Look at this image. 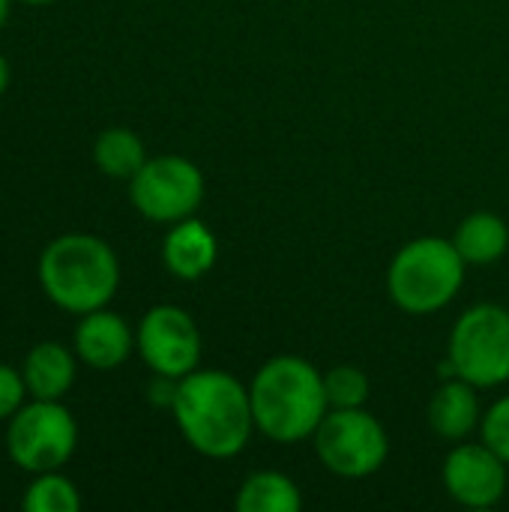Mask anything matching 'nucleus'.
<instances>
[{"label": "nucleus", "instance_id": "423d86ee", "mask_svg": "<svg viewBox=\"0 0 509 512\" xmlns=\"http://www.w3.org/2000/svg\"><path fill=\"white\" fill-rule=\"evenodd\" d=\"M312 438L324 468L345 480L372 477L390 453L384 426L363 408H330Z\"/></svg>", "mask_w": 509, "mask_h": 512}, {"label": "nucleus", "instance_id": "4468645a", "mask_svg": "<svg viewBox=\"0 0 509 512\" xmlns=\"http://www.w3.org/2000/svg\"><path fill=\"white\" fill-rule=\"evenodd\" d=\"M21 378H24L27 396L60 402L75 381V357L60 342H39L24 357Z\"/></svg>", "mask_w": 509, "mask_h": 512}, {"label": "nucleus", "instance_id": "1a4fd4ad", "mask_svg": "<svg viewBox=\"0 0 509 512\" xmlns=\"http://www.w3.org/2000/svg\"><path fill=\"white\" fill-rule=\"evenodd\" d=\"M135 348L153 375L174 381L186 378L201 363V333L180 306H153L138 324Z\"/></svg>", "mask_w": 509, "mask_h": 512}, {"label": "nucleus", "instance_id": "9d476101", "mask_svg": "<svg viewBox=\"0 0 509 512\" xmlns=\"http://www.w3.org/2000/svg\"><path fill=\"white\" fill-rule=\"evenodd\" d=\"M450 498L471 510H489L507 495V462L489 444H459L444 462Z\"/></svg>", "mask_w": 509, "mask_h": 512}, {"label": "nucleus", "instance_id": "9b49d317", "mask_svg": "<svg viewBox=\"0 0 509 512\" xmlns=\"http://www.w3.org/2000/svg\"><path fill=\"white\" fill-rule=\"evenodd\" d=\"M132 348H135V336L120 315L108 309L81 315V324L75 327V354L90 369L111 372L129 360Z\"/></svg>", "mask_w": 509, "mask_h": 512}, {"label": "nucleus", "instance_id": "f257e3e1", "mask_svg": "<svg viewBox=\"0 0 509 512\" xmlns=\"http://www.w3.org/2000/svg\"><path fill=\"white\" fill-rule=\"evenodd\" d=\"M171 411L186 444L207 459L237 456L255 429L249 390L219 369H195L180 378Z\"/></svg>", "mask_w": 509, "mask_h": 512}, {"label": "nucleus", "instance_id": "7ed1b4c3", "mask_svg": "<svg viewBox=\"0 0 509 512\" xmlns=\"http://www.w3.org/2000/svg\"><path fill=\"white\" fill-rule=\"evenodd\" d=\"M39 282L45 297L72 315L105 309L120 285L114 249L93 234H63L51 240L39 258Z\"/></svg>", "mask_w": 509, "mask_h": 512}, {"label": "nucleus", "instance_id": "f03ea898", "mask_svg": "<svg viewBox=\"0 0 509 512\" xmlns=\"http://www.w3.org/2000/svg\"><path fill=\"white\" fill-rule=\"evenodd\" d=\"M252 417L255 429L276 444H297L315 435L330 411L324 375L303 357L267 360L252 384Z\"/></svg>", "mask_w": 509, "mask_h": 512}, {"label": "nucleus", "instance_id": "dca6fc26", "mask_svg": "<svg viewBox=\"0 0 509 512\" xmlns=\"http://www.w3.org/2000/svg\"><path fill=\"white\" fill-rule=\"evenodd\" d=\"M453 246L465 258V264H492L509 246L507 222L495 213H471L453 237Z\"/></svg>", "mask_w": 509, "mask_h": 512}, {"label": "nucleus", "instance_id": "ddd939ff", "mask_svg": "<svg viewBox=\"0 0 509 512\" xmlns=\"http://www.w3.org/2000/svg\"><path fill=\"white\" fill-rule=\"evenodd\" d=\"M429 426L444 441H465L480 426V396L465 378H450L438 387L429 405Z\"/></svg>", "mask_w": 509, "mask_h": 512}, {"label": "nucleus", "instance_id": "5701e85b", "mask_svg": "<svg viewBox=\"0 0 509 512\" xmlns=\"http://www.w3.org/2000/svg\"><path fill=\"white\" fill-rule=\"evenodd\" d=\"M9 9H12V0H0V27L6 24V18H9Z\"/></svg>", "mask_w": 509, "mask_h": 512}, {"label": "nucleus", "instance_id": "b1692460", "mask_svg": "<svg viewBox=\"0 0 509 512\" xmlns=\"http://www.w3.org/2000/svg\"><path fill=\"white\" fill-rule=\"evenodd\" d=\"M21 3H33V6H42V3H54V0H21Z\"/></svg>", "mask_w": 509, "mask_h": 512}, {"label": "nucleus", "instance_id": "20e7f679", "mask_svg": "<svg viewBox=\"0 0 509 512\" xmlns=\"http://www.w3.org/2000/svg\"><path fill=\"white\" fill-rule=\"evenodd\" d=\"M465 282V258L453 240L420 237L402 246L390 264L387 288L408 315H432L453 303Z\"/></svg>", "mask_w": 509, "mask_h": 512}, {"label": "nucleus", "instance_id": "a211bd4d", "mask_svg": "<svg viewBox=\"0 0 509 512\" xmlns=\"http://www.w3.org/2000/svg\"><path fill=\"white\" fill-rule=\"evenodd\" d=\"M21 507L27 512H78L81 495L72 480H66L60 471L36 474V480L27 486Z\"/></svg>", "mask_w": 509, "mask_h": 512}, {"label": "nucleus", "instance_id": "39448f33", "mask_svg": "<svg viewBox=\"0 0 509 512\" xmlns=\"http://www.w3.org/2000/svg\"><path fill=\"white\" fill-rule=\"evenodd\" d=\"M447 360L456 378L474 387H501L509 381V312L483 303L468 309L450 333Z\"/></svg>", "mask_w": 509, "mask_h": 512}, {"label": "nucleus", "instance_id": "6e6552de", "mask_svg": "<svg viewBox=\"0 0 509 512\" xmlns=\"http://www.w3.org/2000/svg\"><path fill=\"white\" fill-rule=\"evenodd\" d=\"M129 198L144 219L174 225L198 210L204 174L183 156H153L129 180Z\"/></svg>", "mask_w": 509, "mask_h": 512}, {"label": "nucleus", "instance_id": "f8f14e48", "mask_svg": "<svg viewBox=\"0 0 509 512\" xmlns=\"http://www.w3.org/2000/svg\"><path fill=\"white\" fill-rule=\"evenodd\" d=\"M216 255H219V243L213 231L192 216L174 222V228L168 231L162 243V261L168 273L183 282H195L204 273H210L216 264Z\"/></svg>", "mask_w": 509, "mask_h": 512}, {"label": "nucleus", "instance_id": "0eeeda50", "mask_svg": "<svg viewBox=\"0 0 509 512\" xmlns=\"http://www.w3.org/2000/svg\"><path fill=\"white\" fill-rule=\"evenodd\" d=\"M78 444V426L60 402L33 399L9 417L6 453L27 474L60 471Z\"/></svg>", "mask_w": 509, "mask_h": 512}, {"label": "nucleus", "instance_id": "6ab92c4d", "mask_svg": "<svg viewBox=\"0 0 509 512\" xmlns=\"http://www.w3.org/2000/svg\"><path fill=\"white\" fill-rule=\"evenodd\" d=\"M330 408H363L369 399V378L357 366H336L324 375Z\"/></svg>", "mask_w": 509, "mask_h": 512}, {"label": "nucleus", "instance_id": "412c9836", "mask_svg": "<svg viewBox=\"0 0 509 512\" xmlns=\"http://www.w3.org/2000/svg\"><path fill=\"white\" fill-rule=\"evenodd\" d=\"M24 396H27V387H24L21 372L0 363V420H9L24 405Z\"/></svg>", "mask_w": 509, "mask_h": 512}, {"label": "nucleus", "instance_id": "2eb2a0df", "mask_svg": "<svg viewBox=\"0 0 509 512\" xmlns=\"http://www.w3.org/2000/svg\"><path fill=\"white\" fill-rule=\"evenodd\" d=\"M234 507L237 512H300L303 495L291 477L279 471H258L243 480Z\"/></svg>", "mask_w": 509, "mask_h": 512}, {"label": "nucleus", "instance_id": "f3484780", "mask_svg": "<svg viewBox=\"0 0 509 512\" xmlns=\"http://www.w3.org/2000/svg\"><path fill=\"white\" fill-rule=\"evenodd\" d=\"M93 162L99 165L102 174L108 177H117V180H132L141 165L147 162V153H144V141L132 132V129H123V126H111L105 129L96 144H93Z\"/></svg>", "mask_w": 509, "mask_h": 512}, {"label": "nucleus", "instance_id": "aec40b11", "mask_svg": "<svg viewBox=\"0 0 509 512\" xmlns=\"http://www.w3.org/2000/svg\"><path fill=\"white\" fill-rule=\"evenodd\" d=\"M483 444H489L509 465V396L498 399L483 417Z\"/></svg>", "mask_w": 509, "mask_h": 512}, {"label": "nucleus", "instance_id": "4be33fe9", "mask_svg": "<svg viewBox=\"0 0 509 512\" xmlns=\"http://www.w3.org/2000/svg\"><path fill=\"white\" fill-rule=\"evenodd\" d=\"M6 84H9V63H6V57L0 54V93L6 90Z\"/></svg>", "mask_w": 509, "mask_h": 512}]
</instances>
